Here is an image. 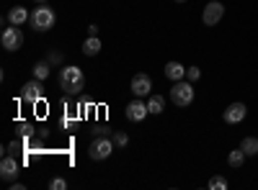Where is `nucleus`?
<instances>
[{
    "label": "nucleus",
    "instance_id": "b1692460",
    "mask_svg": "<svg viewBox=\"0 0 258 190\" xmlns=\"http://www.w3.org/2000/svg\"><path fill=\"white\" fill-rule=\"evenodd\" d=\"M88 36H98V26H96V24L88 26Z\"/></svg>",
    "mask_w": 258,
    "mask_h": 190
},
{
    "label": "nucleus",
    "instance_id": "f3484780",
    "mask_svg": "<svg viewBox=\"0 0 258 190\" xmlns=\"http://www.w3.org/2000/svg\"><path fill=\"white\" fill-rule=\"evenodd\" d=\"M240 146H243V152H245L248 157H255V154H258V136H245V139L240 141Z\"/></svg>",
    "mask_w": 258,
    "mask_h": 190
},
{
    "label": "nucleus",
    "instance_id": "6e6552de",
    "mask_svg": "<svg viewBox=\"0 0 258 190\" xmlns=\"http://www.w3.org/2000/svg\"><path fill=\"white\" fill-rule=\"evenodd\" d=\"M126 121H132V123H140L150 116V108H147V103H142V98H135L132 103L126 105Z\"/></svg>",
    "mask_w": 258,
    "mask_h": 190
},
{
    "label": "nucleus",
    "instance_id": "bb28decb",
    "mask_svg": "<svg viewBox=\"0 0 258 190\" xmlns=\"http://www.w3.org/2000/svg\"><path fill=\"white\" fill-rule=\"evenodd\" d=\"M176 3H186V0H176Z\"/></svg>",
    "mask_w": 258,
    "mask_h": 190
},
{
    "label": "nucleus",
    "instance_id": "0eeeda50",
    "mask_svg": "<svg viewBox=\"0 0 258 190\" xmlns=\"http://www.w3.org/2000/svg\"><path fill=\"white\" fill-rule=\"evenodd\" d=\"M24 93H21V98H24L26 103H36V100H41L44 98V80H29L24 88H21Z\"/></svg>",
    "mask_w": 258,
    "mask_h": 190
},
{
    "label": "nucleus",
    "instance_id": "ddd939ff",
    "mask_svg": "<svg viewBox=\"0 0 258 190\" xmlns=\"http://www.w3.org/2000/svg\"><path fill=\"white\" fill-rule=\"evenodd\" d=\"M186 70H188V67H183L181 62H168V65H165V77L173 80V82H178V80L186 77Z\"/></svg>",
    "mask_w": 258,
    "mask_h": 190
},
{
    "label": "nucleus",
    "instance_id": "7ed1b4c3",
    "mask_svg": "<svg viewBox=\"0 0 258 190\" xmlns=\"http://www.w3.org/2000/svg\"><path fill=\"white\" fill-rule=\"evenodd\" d=\"M170 100H173L178 108H186V105L194 103V85H191V80H178L173 82V88H170Z\"/></svg>",
    "mask_w": 258,
    "mask_h": 190
},
{
    "label": "nucleus",
    "instance_id": "a211bd4d",
    "mask_svg": "<svg viewBox=\"0 0 258 190\" xmlns=\"http://www.w3.org/2000/svg\"><path fill=\"white\" fill-rule=\"evenodd\" d=\"M49 72H52V65H49L47 59H44V62H36V65H34V77H36V80H47Z\"/></svg>",
    "mask_w": 258,
    "mask_h": 190
},
{
    "label": "nucleus",
    "instance_id": "5701e85b",
    "mask_svg": "<svg viewBox=\"0 0 258 190\" xmlns=\"http://www.w3.org/2000/svg\"><path fill=\"white\" fill-rule=\"evenodd\" d=\"M47 62H49V65H62V54L59 52H49Z\"/></svg>",
    "mask_w": 258,
    "mask_h": 190
},
{
    "label": "nucleus",
    "instance_id": "dca6fc26",
    "mask_svg": "<svg viewBox=\"0 0 258 190\" xmlns=\"http://www.w3.org/2000/svg\"><path fill=\"white\" fill-rule=\"evenodd\" d=\"M245 152H243V146H238V149H232L230 154H227V164L230 167H243V162H245Z\"/></svg>",
    "mask_w": 258,
    "mask_h": 190
},
{
    "label": "nucleus",
    "instance_id": "f03ea898",
    "mask_svg": "<svg viewBox=\"0 0 258 190\" xmlns=\"http://www.w3.org/2000/svg\"><path fill=\"white\" fill-rule=\"evenodd\" d=\"M54 21H57L54 11H52L49 6H41V8H34L29 24L34 26V31H49V29L54 26Z\"/></svg>",
    "mask_w": 258,
    "mask_h": 190
},
{
    "label": "nucleus",
    "instance_id": "393cba45",
    "mask_svg": "<svg viewBox=\"0 0 258 190\" xmlns=\"http://www.w3.org/2000/svg\"><path fill=\"white\" fill-rule=\"evenodd\" d=\"M24 187H26L24 182H11V190H24Z\"/></svg>",
    "mask_w": 258,
    "mask_h": 190
},
{
    "label": "nucleus",
    "instance_id": "a878e982",
    "mask_svg": "<svg viewBox=\"0 0 258 190\" xmlns=\"http://www.w3.org/2000/svg\"><path fill=\"white\" fill-rule=\"evenodd\" d=\"M36 3H47V0H36Z\"/></svg>",
    "mask_w": 258,
    "mask_h": 190
},
{
    "label": "nucleus",
    "instance_id": "39448f33",
    "mask_svg": "<svg viewBox=\"0 0 258 190\" xmlns=\"http://www.w3.org/2000/svg\"><path fill=\"white\" fill-rule=\"evenodd\" d=\"M0 44H3L6 52H18L21 47H24V31H21L18 26H8L3 31V36H0Z\"/></svg>",
    "mask_w": 258,
    "mask_h": 190
},
{
    "label": "nucleus",
    "instance_id": "1a4fd4ad",
    "mask_svg": "<svg viewBox=\"0 0 258 190\" xmlns=\"http://www.w3.org/2000/svg\"><path fill=\"white\" fill-rule=\"evenodd\" d=\"M129 90H132L137 98H145V95H150V90H153V80H150V75L140 72V75L132 77V85H129Z\"/></svg>",
    "mask_w": 258,
    "mask_h": 190
},
{
    "label": "nucleus",
    "instance_id": "423d86ee",
    "mask_svg": "<svg viewBox=\"0 0 258 190\" xmlns=\"http://www.w3.org/2000/svg\"><path fill=\"white\" fill-rule=\"evenodd\" d=\"M222 16H225V6L220 0H212V3H207L204 11H202V24L204 26H217L222 21Z\"/></svg>",
    "mask_w": 258,
    "mask_h": 190
},
{
    "label": "nucleus",
    "instance_id": "20e7f679",
    "mask_svg": "<svg viewBox=\"0 0 258 190\" xmlns=\"http://www.w3.org/2000/svg\"><path fill=\"white\" fill-rule=\"evenodd\" d=\"M111 152H114V141H111V139H106V136L93 139V141H91V146H88V157H91L93 162H103V159H109V157H111Z\"/></svg>",
    "mask_w": 258,
    "mask_h": 190
},
{
    "label": "nucleus",
    "instance_id": "aec40b11",
    "mask_svg": "<svg viewBox=\"0 0 258 190\" xmlns=\"http://www.w3.org/2000/svg\"><path fill=\"white\" fill-rule=\"evenodd\" d=\"M114 144H116V146H126V144H129V136H126L124 131H116V134H114Z\"/></svg>",
    "mask_w": 258,
    "mask_h": 190
},
{
    "label": "nucleus",
    "instance_id": "f257e3e1",
    "mask_svg": "<svg viewBox=\"0 0 258 190\" xmlns=\"http://www.w3.org/2000/svg\"><path fill=\"white\" fill-rule=\"evenodd\" d=\"M59 88L68 93V95H80V90L85 88V75H83V70H80V67H73V65L62 67V70H59Z\"/></svg>",
    "mask_w": 258,
    "mask_h": 190
},
{
    "label": "nucleus",
    "instance_id": "4468645a",
    "mask_svg": "<svg viewBox=\"0 0 258 190\" xmlns=\"http://www.w3.org/2000/svg\"><path fill=\"white\" fill-rule=\"evenodd\" d=\"M98 52H101V39L98 36H88L83 41V54L85 57H96Z\"/></svg>",
    "mask_w": 258,
    "mask_h": 190
},
{
    "label": "nucleus",
    "instance_id": "2eb2a0df",
    "mask_svg": "<svg viewBox=\"0 0 258 190\" xmlns=\"http://www.w3.org/2000/svg\"><path fill=\"white\" fill-rule=\"evenodd\" d=\"M147 108H150V113H155V116H160L163 111H165V98L163 95H150V100H147Z\"/></svg>",
    "mask_w": 258,
    "mask_h": 190
},
{
    "label": "nucleus",
    "instance_id": "9b49d317",
    "mask_svg": "<svg viewBox=\"0 0 258 190\" xmlns=\"http://www.w3.org/2000/svg\"><path fill=\"white\" fill-rule=\"evenodd\" d=\"M18 170H21V164L16 162V157H3V162H0V177L6 182H13L18 177Z\"/></svg>",
    "mask_w": 258,
    "mask_h": 190
},
{
    "label": "nucleus",
    "instance_id": "9d476101",
    "mask_svg": "<svg viewBox=\"0 0 258 190\" xmlns=\"http://www.w3.org/2000/svg\"><path fill=\"white\" fill-rule=\"evenodd\" d=\"M245 113H248V108H245V103H230L227 108H225V113H222V118H225V123H240L243 118H245Z\"/></svg>",
    "mask_w": 258,
    "mask_h": 190
},
{
    "label": "nucleus",
    "instance_id": "6ab92c4d",
    "mask_svg": "<svg viewBox=\"0 0 258 190\" xmlns=\"http://www.w3.org/2000/svg\"><path fill=\"white\" fill-rule=\"evenodd\" d=\"M227 187V180L222 177V175H214L212 180H209V190H225Z\"/></svg>",
    "mask_w": 258,
    "mask_h": 190
},
{
    "label": "nucleus",
    "instance_id": "f8f14e48",
    "mask_svg": "<svg viewBox=\"0 0 258 190\" xmlns=\"http://www.w3.org/2000/svg\"><path fill=\"white\" fill-rule=\"evenodd\" d=\"M29 18H31V13H29L26 8L16 6V8H11V11H8V18H6V21H8L11 26H21V24H26Z\"/></svg>",
    "mask_w": 258,
    "mask_h": 190
},
{
    "label": "nucleus",
    "instance_id": "4be33fe9",
    "mask_svg": "<svg viewBox=\"0 0 258 190\" xmlns=\"http://www.w3.org/2000/svg\"><path fill=\"white\" fill-rule=\"evenodd\" d=\"M49 187H52V190H64V187H68V180H62V177H54V180L49 182Z\"/></svg>",
    "mask_w": 258,
    "mask_h": 190
},
{
    "label": "nucleus",
    "instance_id": "412c9836",
    "mask_svg": "<svg viewBox=\"0 0 258 190\" xmlns=\"http://www.w3.org/2000/svg\"><path fill=\"white\" fill-rule=\"evenodd\" d=\"M186 77H188L191 82H197V80L202 77V70H199V67H188V70H186Z\"/></svg>",
    "mask_w": 258,
    "mask_h": 190
}]
</instances>
